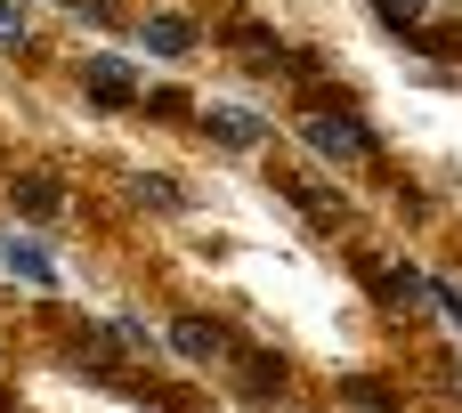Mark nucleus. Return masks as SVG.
I'll list each match as a JSON object with an SVG mask.
<instances>
[{
	"instance_id": "nucleus-4",
	"label": "nucleus",
	"mask_w": 462,
	"mask_h": 413,
	"mask_svg": "<svg viewBox=\"0 0 462 413\" xmlns=\"http://www.w3.org/2000/svg\"><path fill=\"white\" fill-rule=\"evenodd\" d=\"M203 122H211V138H219V146H260V114H236V106H211Z\"/></svg>"
},
{
	"instance_id": "nucleus-1",
	"label": "nucleus",
	"mask_w": 462,
	"mask_h": 413,
	"mask_svg": "<svg viewBox=\"0 0 462 413\" xmlns=\"http://www.w3.org/2000/svg\"><path fill=\"white\" fill-rule=\"evenodd\" d=\"M309 146H317L325 162H365V154H374V130H365L357 114H309Z\"/></svg>"
},
{
	"instance_id": "nucleus-2",
	"label": "nucleus",
	"mask_w": 462,
	"mask_h": 413,
	"mask_svg": "<svg viewBox=\"0 0 462 413\" xmlns=\"http://www.w3.org/2000/svg\"><path fill=\"white\" fill-rule=\"evenodd\" d=\"M81 89H89L97 106H130V97H138V73H130L122 57H81Z\"/></svg>"
},
{
	"instance_id": "nucleus-7",
	"label": "nucleus",
	"mask_w": 462,
	"mask_h": 413,
	"mask_svg": "<svg viewBox=\"0 0 462 413\" xmlns=\"http://www.w3.org/2000/svg\"><path fill=\"white\" fill-rule=\"evenodd\" d=\"M16 41H24V8H16V0H0V49H16Z\"/></svg>"
},
{
	"instance_id": "nucleus-3",
	"label": "nucleus",
	"mask_w": 462,
	"mask_h": 413,
	"mask_svg": "<svg viewBox=\"0 0 462 413\" xmlns=\"http://www.w3.org/2000/svg\"><path fill=\"white\" fill-rule=\"evenodd\" d=\"M171 349H179L187 365H211V357L227 349V333H219V325H203V317H179V325H171Z\"/></svg>"
},
{
	"instance_id": "nucleus-8",
	"label": "nucleus",
	"mask_w": 462,
	"mask_h": 413,
	"mask_svg": "<svg viewBox=\"0 0 462 413\" xmlns=\"http://www.w3.org/2000/svg\"><path fill=\"white\" fill-rule=\"evenodd\" d=\"M382 16H390V24H398V32H406V24H414V16H422V0H382Z\"/></svg>"
},
{
	"instance_id": "nucleus-6",
	"label": "nucleus",
	"mask_w": 462,
	"mask_h": 413,
	"mask_svg": "<svg viewBox=\"0 0 462 413\" xmlns=\"http://www.w3.org/2000/svg\"><path fill=\"white\" fill-rule=\"evenodd\" d=\"M8 268H16V276H32V284H49V260H41L32 243H8Z\"/></svg>"
},
{
	"instance_id": "nucleus-5",
	"label": "nucleus",
	"mask_w": 462,
	"mask_h": 413,
	"mask_svg": "<svg viewBox=\"0 0 462 413\" xmlns=\"http://www.w3.org/2000/svg\"><path fill=\"white\" fill-rule=\"evenodd\" d=\"M146 49H154V57H187V49H195V32H187L179 16H146Z\"/></svg>"
}]
</instances>
